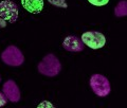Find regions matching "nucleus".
I'll list each match as a JSON object with an SVG mask.
<instances>
[{"label": "nucleus", "mask_w": 127, "mask_h": 108, "mask_svg": "<svg viewBox=\"0 0 127 108\" xmlns=\"http://www.w3.org/2000/svg\"><path fill=\"white\" fill-rule=\"evenodd\" d=\"M37 69L39 73H41L42 75H46V76L49 77H54L61 72L62 65L59 59L54 54L50 53L47 54L40 61V63L37 66Z\"/></svg>", "instance_id": "f257e3e1"}, {"label": "nucleus", "mask_w": 127, "mask_h": 108, "mask_svg": "<svg viewBox=\"0 0 127 108\" xmlns=\"http://www.w3.org/2000/svg\"><path fill=\"white\" fill-rule=\"evenodd\" d=\"M90 87L92 91L100 98L107 97L111 91V85L109 79L102 74H93L90 77Z\"/></svg>", "instance_id": "f03ea898"}, {"label": "nucleus", "mask_w": 127, "mask_h": 108, "mask_svg": "<svg viewBox=\"0 0 127 108\" xmlns=\"http://www.w3.org/2000/svg\"><path fill=\"white\" fill-rule=\"evenodd\" d=\"M1 59L3 63L9 66L18 67L21 66L25 62V56L19 48L16 46H9L1 53Z\"/></svg>", "instance_id": "7ed1b4c3"}, {"label": "nucleus", "mask_w": 127, "mask_h": 108, "mask_svg": "<svg viewBox=\"0 0 127 108\" xmlns=\"http://www.w3.org/2000/svg\"><path fill=\"white\" fill-rule=\"evenodd\" d=\"M82 41L84 45L88 46L91 49H101L105 46L106 43V37L105 35L97 31H88L83 33L82 35Z\"/></svg>", "instance_id": "20e7f679"}, {"label": "nucleus", "mask_w": 127, "mask_h": 108, "mask_svg": "<svg viewBox=\"0 0 127 108\" xmlns=\"http://www.w3.org/2000/svg\"><path fill=\"white\" fill-rule=\"evenodd\" d=\"M19 15L18 6L15 2L10 0H3L0 2V17L7 22L14 23L17 21Z\"/></svg>", "instance_id": "39448f33"}, {"label": "nucleus", "mask_w": 127, "mask_h": 108, "mask_svg": "<svg viewBox=\"0 0 127 108\" xmlns=\"http://www.w3.org/2000/svg\"><path fill=\"white\" fill-rule=\"evenodd\" d=\"M2 93L5 95L7 101L12 103H17L20 100V90H19L17 84L13 79H9L3 84Z\"/></svg>", "instance_id": "423d86ee"}, {"label": "nucleus", "mask_w": 127, "mask_h": 108, "mask_svg": "<svg viewBox=\"0 0 127 108\" xmlns=\"http://www.w3.org/2000/svg\"><path fill=\"white\" fill-rule=\"evenodd\" d=\"M63 47L64 49L67 50L68 52H73V53H78L84 50L85 45L83 43L82 39L78 38L77 36L70 35L64 39L63 41Z\"/></svg>", "instance_id": "0eeeda50"}, {"label": "nucleus", "mask_w": 127, "mask_h": 108, "mask_svg": "<svg viewBox=\"0 0 127 108\" xmlns=\"http://www.w3.org/2000/svg\"><path fill=\"white\" fill-rule=\"evenodd\" d=\"M21 4L28 12L38 14L43 9V0H21Z\"/></svg>", "instance_id": "6e6552de"}, {"label": "nucleus", "mask_w": 127, "mask_h": 108, "mask_svg": "<svg viewBox=\"0 0 127 108\" xmlns=\"http://www.w3.org/2000/svg\"><path fill=\"white\" fill-rule=\"evenodd\" d=\"M114 15L117 17H125L127 15V1L121 0L114 7Z\"/></svg>", "instance_id": "1a4fd4ad"}, {"label": "nucleus", "mask_w": 127, "mask_h": 108, "mask_svg": "<svg viewBox=\"0 0 127 108\" xmlns=\"http://www.w3.org/2000/svg\"><path fill=\"white\" fill-rule=\"evenodd\" d=\"M48 1H49L50 4L57 6V7H62V9H67L68 7L66 0H48Z\"/></svg>", "instance_id": "9d476101"}, {"label": "nucleus", "mask_w": 127, "mask_h": 108, "mask_svg": "<svg viewBox=\"0 0 127 108\" xmlns=\"http://www.w3.org/2000/svg\"><path fill=\"white\" fill-rule=\"evenodd\" d=\"M88 1L95 6H103V5H106L109 2V0H88Z\"/></svg>", "instance_id": "9b49d317"}, {"label": "nucleus", "mask_w": 127, "mask_h": 108, "mask_svg": "<svg viewBox=\"0 0 127 108\" xmlns=\"http://www.w3.org/2000/svg\"><path fill=\"white\" fill-rule=\"evenodd\" d=\"M36 108H55V106L49 101H42Z\"/></svg>", "instance_id": "f8f14e48"}, {"label": "nucleus", "mask_w": 127, "mask_h": 108, "mask_svg": "<svg viewBox=\"0 0 127 108\" xmlns=\"http://www.w3.org/2000/svg\"><path fill=\"white\" fill-rule=\"evenodd\" d=\"M7 103V99L5 98V95L2 92H0V107H3L4 105H6Z\"/></svg>", "instance_id": "ddd939ff"}, {"label": "nucleus", "mask_w": 127, "mask_h": 108, "mask_svg": "<svg viewBox=\"0 0 127 108\" xmlns=\"http://www.w3.org/2000/svg\"><path fill=\"white\" fill-rule=\"evenodd\" d=\"M5 27H6V21L0 17V29H3V28H5Z\"/></svg>", "instance_id": "4468645a"}, {"label": "nucleus", "mask_w": 127, "mask_h": 108, "mask_svg": "<svg viewBox=\"0 0 127 108\" xmlns=\"http://www.w3.org/2000/svg\"><path fill=\"white\" fill-rule=\"evenodd\" d=\"M0 81H1V76H0Z\"/></svg>", "instance_id": "2eb2a0df"}]
</instances>
